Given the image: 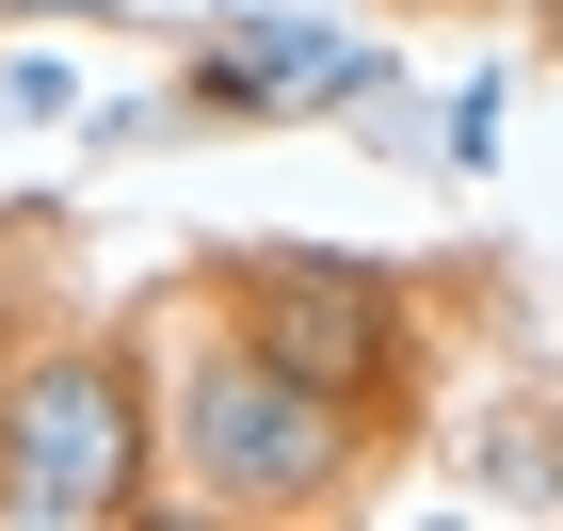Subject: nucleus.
<instances>
[{"label":"nucleus","instance_id":"f257e3e1","mask_svg":"<svg viewBox=\"0 0 563 531\" xmlns=\"http://www.w3.org/2000/svg\"><path fill=\"white\" fill-rule=\"evenodd\" d=\"M371 467V419L322 402L306 370H274L242 322H177L162 354V484L210 499V516H322V499Z\"/></svg>","mask_w":563,"mask_h":531},{"label":"nucleus","instance_id":"f03ea898","mask_svg":"<svg viewBox=\"0 0 563 531\" xmlns=\"http://www.w3.org/2000/svg\"><path fill=\"white\" fill-rule=\"evenodd\" d=\"M162 499V387L145 339H33L0 370V516L33 531H113Z\"/></svg>","mask_w":563,"mask_h":531},{"label":"nucleus","instance_id":"7ed1b4c3","mask_svg":"<svg viewBox=\"0 0 563 531\" xmlns=\"http://www.w3.org/2000/svg\"><path fill=\"white\" fill-rule=\"evenodd\" d=\"M242 339L274 354V370H306L322 402H354V419H387L402 387H419V307H402V274H371V258H225V290H210Z\"/></svg>","mask_w":563,"mask_h":531},{"label":"nucleus","instance_id":"20e7f679","mask_svg":"<svg viewBox=\"0 0 563 531\" xmlns=\"http://www.w3.org/2000/svg\"><path fill=\"white\" fill-rule=\"evenodd\" d=\"M371 81H387V48L339 33V16H225L210 48H194V113H242V130H306V113H371Z\"/></svg>","mask_w":563,"mask_h":531},{"label":"nucleus","instance_id":"39448f33","mask_svg":"<svg viewBox=\"0 0 563 531\" xmlns=\"http://www.w3.org/2000/svg\"><path fill=\"white\" fill-rule=\"evenodd\" d=\"M0 113H16V130H65V113H81V65H65V48H16V65H0Z\"/></svg>","mask_w":563,"mask_h":531},{"label":"nucleus","instance_id":"423d86ee","mask_svg":"<svg viewBox=\"0 0 563 531\" xmlns=\"http://www.w3.org/2000/svg\"><path fill=\"white\" fill-rule=\"evenodd\" d=\"M499 130H516V97H499V81L451 97V162H499Z\"/></svg>","mask_w":563,"mask_h":531},{"label":"nucleus","instance_id":"0eeeda50","mask_svg":"<svg viewBox=\"0 0 563 531\" xmlns=\"http://www.w3.org/2000/svg\"><path fill=\"white\" fill-rule=\"evenodd\" d=\"M0 16H113V0H0Z\"/></svg>","mask_w":563,"mask_h":531},{"label":"nucleus","instance_id":"6e6552de","mask_svg":"<svg viewBox=\"0 0 563 531\" xmlns=\"http://www.w3.org/2000/svg\"><path fill=\"white\" fill-rule=\"evenodd\" d=\"M402 16H483V0H402Z\"/></svg>","mask_w":563,"mask_h":531}]
</instances>
